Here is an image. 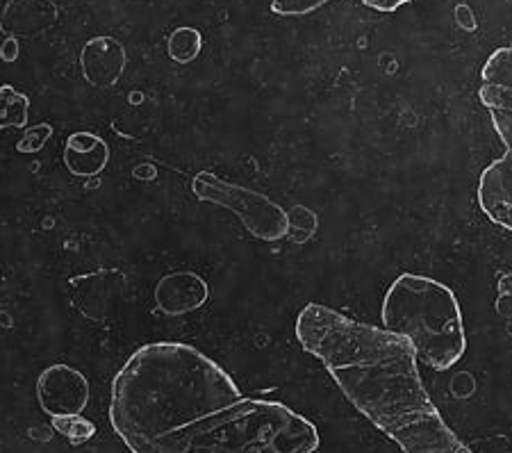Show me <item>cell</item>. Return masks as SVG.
Wrapping results in <instances>:
<instances>
[{
  "label": "cell",
  "instance_id": "1",
  "mask_svg": "<svg viewBox=\"0 0 512 453\" xmlns=\"http://www.w3.org/2000/svg\"><path fill=\"white\" fill-rule=\"evenodd\" d=\"M110 424L130 453H317V426L285 403L253 399L183 342L139 347L110 392Z\"/></svg>",
  "mask_w": 512,
  "mask_h": 453
},
{
  "label": "cell",
  "instance_id": "2",
  "mask_svg": "<svg viewBox=\"0 0 512 453\" xmlns=\"http://www.w3.org/2000/svg\"><path fill=\"white\" fill-rule=\"evenodd\" d=\"M294 333L353 408L403 453H474L433 403L408 337L346 317L324 303H308L296 317Z\"/></svg>",
  "mask_w": 512,
  "mask_h": 453
},
{
  "label": "cell",
  "instance_id": "3",
  "mask_svg": "<svg viewBox=\"0 0 512 453\" xmlns=\"http://www.w3.org/2000/svg\"><path fill=\"white\" fill-rule=\"evenodd\" d=\"M381 321L385 331L408 337L417 358L435 372L456 367L467 351L458 296L431 276L396 278L383 296Z\"/></svg>",
  "mask_w": 512,
  "mask_h": 453
},
{
  "label": "cell",
  "instance_id": "4",
  "mask_svg": "<svg viewBox=\"0 0 512 453\" xmlns=\"http://www.w3.org/2000/svg\"><path fill=\"white\" fill-rule=\"evenodd\" d=\"M192 189L198 201H208L233 212L258 240L278 242L289 233V217L285 208L271 201L267 194L230 183V180L214 176L210 171L196 174Z\"/></svg>",
  "mask_w": 512,
  "mask_h": 453
},
{
  "label": "cell",
  "instance_id": "5",
  "mask_svg": "<svg viewBox=\"0 0 512 453\" xmlns=\"http://www.w3.org/2000/svg\"><path fill=\"white\" fill-rule=\"evenodd\" d=\"M89 397L92 387L87 376L71 365H51L37 378V401L48 417L80 415Z\"/></svg>",
  "mask_w": 512,
  "mask_h": 453
},
{
  "label": "cell",
  "instance_id": "6",
  "mask_svg": "<svg viewBox=\"0 0 512 453\" xmlns=\"http://www.w3.org/2000/svg\"><path fill=\"white\" fill-rule=\"evenodd\" d=\"M82 76L94 87H114L128 67V53L119 39L94 37L80 53Z\"/></svg>",
  "mask_w": 512,
  "mask_h": 453
},
{
  "label": "cell",
  "instance_id": "7",
  "mask_svg": "<svg viewBox=\"0 0 512 453\" xmlns=\"http://www.w3.org/2000/svg\"><path fill=\"white\" fill-rule=\"evenodd\" d=\"M210 287L194 271H171L155 287V303L164 315L180 317L208 303Z\"/></svg>",
  "mask_w": 512,
  "mask_h": 453
},
{
  "label": "cell",
  "instance_id": "8",
  "mask_svg": "<svg viewBox=\"0 0 512 453\" xmlns=\"http://www.w3.org/2000/svg\"><path fill=\"white\" fill-rule=\"evenodd\" d=\"M110 162V146L103 137L92 133H73L64 146V167L71 176H101Z\"/></svg>",
  "mask_w": 512,
  "mask_h": 453
},
{
  "label": "cell",
  "instance_id": "9",
  "mask_svg": "<svg viewBox=\"0 0 512 453\" xmlns=\"http://www.w3.org/2000/svg\"><path fill=\"white\" fill-rule=\"evenodd\" d=\"M57 21V7L51 0H12L5 7L0 28L10 35L32 37L37 32H44Z\"/></svg>",
  "mask_w": 512,
  "mask_h": 453
},
{
  "label": "cell",
  "instance_id": "10",
  "mask_svg": "<svg viewBox=\"0 0 512 453\" xmlns=\"http://www.w3.org/2000/svg\"><path fill=\"white\" fill-rule=\"evenodd\" d=\"M30 112V98L16 92L12 85H0V130L26 128Z\"/></svg>",
  "mask_w": 512,
  "mask_h": 453
},
{
  "label": "cell",
  "instance_id": "11",
  "mask_svg": "<svg viewBox=\"0 0 512 453\" xmlns=\"http://www.w3.org/2000/svg\"><path fill=\"white\" fill-rule=\"evenodd\" d=\"M203 48V37L196 28H176L167 39V53L173 62L178 64H189L194 62L198 55H201Z\"/></svg>",
  "mask_w": 512,
  "mask_h": 453
},
{
  "label": "cell",
  "instance_id": "12",
  "mask_svg": "<svg viewBox=\"0 0 512 453\" xmlns=\"http://www.w3.org/2000/svg\"><path fill=\"white\" fill-rule=\"evenodd\" d=\"M51 426L55 433H60L66 442L73 444V447H80V444L89 442L96 435V424L92 419L80 415H55L51 417Z\"/></svg>",
  "mask_w": 512,
  "mask_h": 453
},
{
  "label": "cell",
  "instance_id": "13",
  "mask_svg": "<svg viewBox=\"0 0 512 453\" xmlns=\"http://www.w3.org/2000/svg\"><path fill=\"white\" fill-rule=\"evenodd\" d=\"M53 133L55 130L51 123H37L35 128H28L19 142H16V151L23 155H35L46 146V142L53 137Z\"/></svg>",
  "mask_w": 512,
  "mask_h": 453
},
{
  "label": "cell",
  "instance_id": "14",
  "mask_svg": "<svg viewBox=\"0 0 512 453\" xmlns=\"http://www.w3.org/2000/svg\"><path fill=\"white\" fill-rule=\"evenodd\" d=\"M333 0H271V12L278 16H303L321 10Z\"/></svg>",
  "mask_w": 512,
  "mask_h": 453
},
{
  "label": "cell",
  "instance_id": "15",
  "mask_svg": "<svg viewBox=\"0 0 512 453\" xmlns=\"http://www.w3.org/2000/svg\"><path fill=\"white\" fill-rule=\"evenodd\" d=\"M358 3H362L365 7H369V10H376V12H396L399 7L412 3V0H358Z\"/></svg>",
  "mask_w": 512,
  "mask_h": 453
},
{
  "label": "cell",
  "instance_id": "16",
  "mask_svg": "<svg viewBox=\"0 0 512 453\" xmlns=\"http://www.w3.org/2000/svg\"><path fill=\"white\" fill-rule=\"evenodd\" d=\"M0 57H3L5 62H14L16 57H19V51H16V39L10 37L5 41V46L0 48Z\"/></svg>",
  "mask_w": 512,
  "mask_h": 453
}]
</instances>
